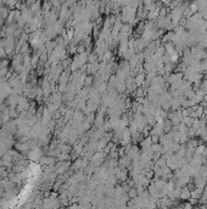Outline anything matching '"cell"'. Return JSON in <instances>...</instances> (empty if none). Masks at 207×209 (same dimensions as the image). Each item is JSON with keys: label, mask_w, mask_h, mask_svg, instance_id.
<instances>
[{"label": "cell", "mask_w": 207, "mask_h": 209, "mask_svg": "<svg viewBox=\"0 0 207 209\" xmlns=\"http://www.w3.org/2000/svg\"><path fill=\"white\" fill-rule=\"evenodd\" d=\"M197 9H199V8H197L196 4H191V5H190V10H191V12H196Z\"/></svg>", "instance_id": "obj_1"}, {"label": "cell", "mask_w": 207, "mask_h": 209, "mask_svg": "<svg viewBox=\"0 0 207 209\" xmlns=\"http://www.w3.org/2000/svg\"><path fill=\"white\" fill-rule=\"evenodd\" d=\"M182 197L183 198H189L190 197V193H189V191H188V190H184V192H183Z\"/></svg>", "instance_id": "obj_2"}, {"label": "cell", "mask_w": 207, "mask_h": 209, "mask_svg": "<svg viewBox=\"0 0 207 209\" xmlns=\"http://www.w3.org/2000/svg\"><path fill=\"white\" fill-rule=\"evenodd\" d=\"M162 3L167 5V4H171V3H172V0H162Z\"/></svg>", "instance_id": "obj_3"}]
</instances>
